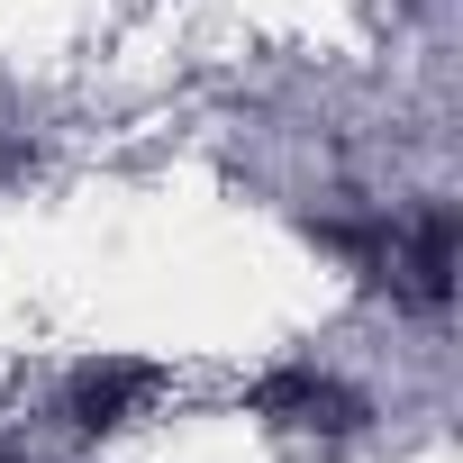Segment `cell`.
Returning <instances> with one entry per match:
<instances>
[{
	"mask_svg": "<svg viewBox=\"0 0 463 463\" xmlns=\"http://www.w3.org/2000/svg\"><path fill=\"white\" fill-rule=\"evenodd\" d=\"M255 409H291V427H354V391H336L327 373H273L255 391Z\"/></svg>",
	"mask_w": 463,
	"mask_h": 463,
	"instance_id": "1",
	"label": "cell"
},
{
	"mask_svg": "<svg viewBox=\"0 0 463 463\" xmlns=\"http://www.w3.org/2000/svg\"><path fill=\"white\" fill-rule=\"evenodd\" d=\"M146 391V364H109V373H82L73 382V418L82 427H118V409Z\"/></svg>",
	"mask_w": 463,
	"mask_h": 463,
	"instance_id": "2",
	"label": "cell"
},
{
	"mask_svg": "<svg viewBox=\"0 0 463 463\" xmlns=\"http://www.w3.org/2000/svg\"><path fill=\"white\" fill-rule=\"evenodd\" d=\"M454 291V218L427 209L418 218V300H445Z\"/></svg>",
	"mask_w": 463,
	"mask_h": 463,
	"instance_id": "3",
	"label": "cell"
}]
</instances>
